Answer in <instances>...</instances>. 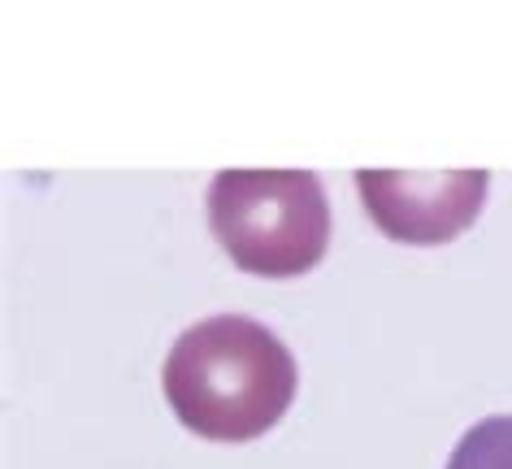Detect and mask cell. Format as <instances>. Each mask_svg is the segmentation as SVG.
I'll return each instance as SVG.
<instances>
[{"mask_svg":"<svg viewBox=\"0 0 512 469\" xmlns=\"http://www.w3.org/2000/svg\"><path fill=\"white\" fill-rule=\"evenodd\" d=\"M161 391L191 435L248 443L287 417L300 391V365L265 322L217 313L174 339L161 365Z\"/></svg>","mask_w":512,"mask_h":469,"instance_id":"obj_1","label":"cell"},{"mask_svg":"<svg viewBox=\"0 0 512 469\" xmlns=\"http://www.w3.org/2000/svg\"><path fill=\"white\" fill-rule=\"evenodd\" d=\"M209 231L243 274L300 278L330 248V200L313 170H217Z\"/></svg>","mask_w":512,"mask_h":469,"instance_id":"obj_2","label":"cell"},{"mask_svg":"<svg viewBox=\"0 0 512 469\" xmlns=\"http://www.w3.org/2000/svg\"><path fill=\"white\" fill-rule=\"evenodd\" d=\"M356 192L387 239L439 248L465 235L491 192L486 170H356Z\"/></svg>","mask_w":512,"mask_h":469,"instance_id":"obj_3","label":"cell"},{"mask_svg":"<svg viewBox=\"0 0 512 469\" xmlns=\"http://www.w3.org/2000/svg\"><path fill=\"white\" fill-rule=\"evenodd\" d=\"M447 469H512V413L473 422L447 456Z\"/></svg>","mask_w":512,"mask_h":469,"instance_id":"obj_4","label":"cell"}]
</instances>
